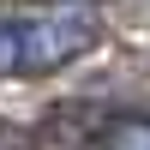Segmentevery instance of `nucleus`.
Wrapping results in <instances>:
<instances>
[{
	"mask_svg": "<svg viewBox=\"0 0 150 150\" xmlns=\"http://www.w3.org/2000/svg\"><path fill=\"white\" fill-rule=\"evenodd\" d=\"M96 36H102V24L84 6L42 12V18H0V78H12V72H54L66 60L90 54Z\"/></svg>",
	"mask_w": 150,
	"mask_h": 150,
	"instance_id": "f257e3e1",
	"label": "nucleus"
},
{
	"mask_svg": "<svg viewBox=\"0 0 150 150\" xmlns=\"http://www.w3.org/2000/svg\"><path fill=\"white\" fill-rule=\"evenodd\" d=\"M90 150H150V120H114L90 138Z\"/></svg>",
	"mask_w": 150,
	"mask_h": 150,
	"instance_id": "f03ea898",
	"label": "nucleus"
}]
</instances>
